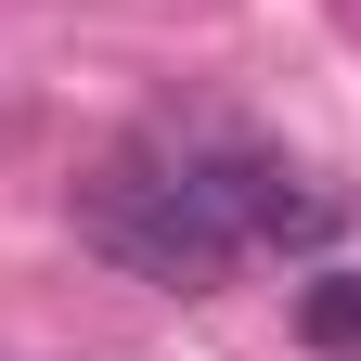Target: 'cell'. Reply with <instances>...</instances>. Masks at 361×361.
Listing matches in <instances>:
<instances>
[{
	"mask_svg": "<svg viewBox=\"0 0 361 361\" xmlns=\"http://www.w3.org/2000/svg\"><path fill=\"white\" fill-rule=\"evenodd\" d=\"M78 233L116 271L168 284V297H207L258 245H323L336 194H310L297 168H271L245 142H180V129H155V142H129V155H104L78 180Z\"/></svg>",
	"mask_w": 361,
	"mask_h": 361,
	"instance_id": "6da1fadb",
	"label": "cell"
},
{
	"mask_svg": "<svg viewBox=\"0 0 361 361\" xmlns=\"http://www.w3.org/2000/svg\"><path fill=\"white\" fill-rule=\"evenodd\" d=\"M297 336L310 348H361V271H310L297 284Z\"/></svg>",
	"mask_w": 361,
	"mask_h": 361,
	"instance_id": "7a4b0ae2",
	"label": "cell"
}]
</instances>
